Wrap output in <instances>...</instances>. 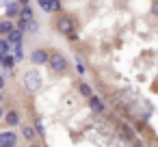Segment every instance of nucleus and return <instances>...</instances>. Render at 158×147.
I'll return each mask as SVG.
<instances>
[{"label":"nucleus","mask_w":158,"mask_h":147,"mask_svg":"<svg viewBox=\"0 0 158 147\" xmlns=\"http://www.w3.org/2000/svg\"><path fill=\"white\" fill-rule=\"evenodd\" d=\"M76 74H80V76L87 74V65H85V61L80 59V54H76Z\"/></svg>","instance_id":"19"},{"label":"nucleus","mask_w":158,"mask_h":147,"mask_svg":"<svg viewBox=\"0 0 158 147\" xmlns=\"http://www.w3.org/2000/svg\"><path fill=\"white\" fill-rule=\"evenodd\" d=\"M31 63L35 67H41V65H48V59H50V50L48 48H35L31 54H28Z\"/></svg>","instance_id":"5"},{"label":"nucleus","mask_w":158,"mask_h":147,"mask_svg":"<svg viewBox=\"0 0 158 147\" xmlns=\"http://www.w3.org/2000/svg\"><path fill=\"white\" fill-rule=\"evenodd\" d=\"M37 136H39V132L35 130V125H31V123H24V125H22V138H24V141L35 143Z\"/></svg>","instance_id":"9"},{"label":"nucleus","mask_w":158,"mask_h":147,"mask_svg":"<svg viewBox=\"0 0 158 147\" xmlns=\"http://www.w3.org/2000/svg\"><path fill=\"white\" fill-rule=\"evenodd\" d=\"M117 132H119V134H121L126 141H130V143H134V141H136V136H134V134H132V132L126 128V123H121V121L117 123Z\"/></svg>","instance_id":"15"},{"label":"nucleus","mask_w":158,"mask_h":147,"mask_svg":"<svg viewBox=\"0 0 158 147\" xmlns=\"http://www.w3.org/2000/svg\"><path fill=\"white\" fill-rule=\"evenodd\" d=\"M20 5H22V7H28V5H31V0H20Z\"/></svg>","instance_id":"27"},{"label":"nucleus","mask_w":158,"mask_h":147,"mask_svg":"<svg viewBox=\"0 0 158 147\" xmlns=\"http://www.w3.org/2000/svg\"><path fill=\"white\" fill-rule=\"evenodd\" d=\"M13 28H15V22H13V20H9V18L2 20V22H0V37H7Z\"/></svg>","instance_id":"14"},{"label":"nucleus","mask_w":158,"mask_h":147,"mask_svg":"<svg viewBox=\"0 0 158 147\" xmlns=\"http://www.w3.org/2000/svg\"><path fill=\"white\" fill-rule=\"evenodd\" d=\"M0 22H2V18H0Z\"/></svg>","instance_id":"31"},{"label":"nucleus","mask_w":158,"mask_h":147,"mask_svg":"<svg viewBox=\"0 0 158 147\" xmlns=\"http://www.w3.org/2000/svg\"><path fill=\"white\" fill-rule=\"evenodd\" d=\"M78 39H80V37H78V33H74V35H69V37H67V41H78Z\"/></svg>","instance_id":"25"},{"label":"nucleus","mask_w":158,"mask_h":147,"mask_svg":"<svg viewBox=\"0 0 158 147\" xmlns=\"http://www.w3.org/2000/svg\"><path fill=\"white\" fill-rule=\"evenodd\" d=\"M5 115H7V112H5V106H2V104H0V121H2V119H5Z\"/></svg>","instance_id":"26"},{"label":"nucleus","mask_w":158,"mask_h":147,"mask_svg":"<svg viewBox=\"0 0 158 147\" xmlns=\"http://www.w3.org/2000/svg\"><path fill=\"white\" fill-rule=\"evenodd\" d=\"M2 100H5V95H2V91H0V104H2Z\"/></svg>","instance_id":"30"},{"label":"nucleus","mask_w":158,"mask_h":147,"mask_svg":"<svg viewBox=\"0 0 158 147\" xmlns=\"http://www.w3.org/2000/svg\"><path fill=\"white\" fill-rule=\"evenodd\" d=\"M48 67H50L52 74L63 76V74H67V69H69V61H67V56H65L63 52H59V50H50Z\"/></svg>","instance_id":"2"},{"label":"nucleus","mask_w":158,"mask_h":147,"mask_svg":"<svg viewBox=\"0 0 158 147\" xmlns=\"http://www.w3.org/2000/svg\"><path fill=\"white\" fill-rule=\"evenodd\" d=\"M22 87H24L28 93L39 91V89L44 87V78H41V74H39L35 67L26 69V71H24V76H22Z\"/></svg>","instance_id":"3"},{"label":"nucleus","mask_w":158,"mask_h":147,"mask_svg":"<svg viewBox=\"0 0 158 147\" xmlns=\"http://www.w3.org/2000/svg\"><path fill=\"white\" fill-rule=\"evenodd\" d=\"M35 130L39 132V136H46V125H44L41 119H35Z\"/></svg>","instance_id":"20"},{"label":"nucleus","mask_w":158,"mask_h":147,"mask_svg":"<svg viewBox=\"0 0 158 147\" xmlns=\"http://www.w3.org/2000/svg\"><path fill=\"white\" fill-rule=\"evenodd\" d=\"M37 5H39L41 11H46L48 15H59V13H63V0H37Z\"/></svg>","instance_id":"4"},{"label":"nucleus","mask_w":158,"mask_h":147,"mask_svg":"<svg viewBox=\"0 0 158 147\" xmlns=\"http://www.w3.org/2000/svg\"><path fill=\"white\" fill-rule=\"evenodd\" d=\"M0 147H18V134L13 130L0 132Z\"/></svg>","instance_id":"6"},{"label":"nucleus","mask_w":158,"mask_h":147,"mask_svg":"<svg viewBox=\"0 0 158 147\" xmlns=\"http://www.w3.org/2000/svg\"><path fill=\"white\" fill-rule=\"evenodd\" d=\"M78 93H80L82 97H87V100H89V97L93 95V89H91V84H89V82H78Z\"/></svg>","instance_id":"17"},{"label":"nucleus","mask_w":158,"mask_h":147,"mask_svg":"<svg viewBox=\"0 0 158 147\" xmlns=\"http://www.w3.org/2000/svg\"><path fill=\"white\" fill-rule=\"evenodd\" d=\"M26 147H39V145H37V143H28Z\"/></svg>","instance_id":"29"},{"label":"nucleus","mask_w":158,"mask_h":147,"mask_svg":"<svg viewBox=\"0 0 158 147\" xmlns=\"http://www.w3.org/2000/svg\"><path fill=\"white\" fill-rule=\"evenodd\" d=\"M132 128L141 132V130H145V123H143V121H134V123H132Z\"/></svg>","instance_id":"21"},{"label":"nucleus","mask_w":158,"mask_h":147,"mask_svg":"<svg viewBox=\"0 0 158 147\" xmlns=\"http://www.w3.org/2000/svg\"><path fill=\"white\" fill-rule=\"evenodd\" d=\"M5 84H7V80H5V76H2V74H0V91L5 89Z\"/></svg>","instance_id":"24"},{"label":"nucleus","mask_w":158,"mask_h":147,"mask_svg":"<svg viewBox=\"0 0 158 147\" xmlns=\"http://www.w3.org/2000/svg\"><path fill=\"white\" fill-rule=\"evenodd\" d=\"M152 13L158 18V0H154V2H152Z\"/></svg>","instance_id":"22"},{"label":"nucleus","mask_w":158,"mask_h":147,"mask_svg":"<svg viewBox=\"0 0 158 147\" xmlns=\"http://www.w3.org/2000/svg\"><path fill=\"white\" fill-rule=\"evenodd\" d=\"M18 20H22V22H33V20H37L35 18V11H33V7L28 5V7H22L20 9V15H18Z\"/></svg>","instance_id":"13"},{"label":"nucleus","mask_w":158,"mask_h":147,"mask_svg":"<svg viewBox=\"0 0 158 147\" xmlns=\"http://www.w3.org/2000/svg\"><path fill=\"white\" fill-rule=\"evenodd\" d=\"M20 9H22L20 0H9V2H7V7H5V13H7V18H9V20H18Z\"/></svg>","instance_id":"8"},{"label":"nucleus","mask_w":158,"mask_h":147,"mask_svg":"<svg viewBox=\"0 0 158 147\" xmlns=\"http://www.w3.org/2000/svg\"><path fill=\"white\" fill-rule=\"evenodd\" d=\"M54 31H56L59 35H63V37L67 39L69 35H74V33H78V24H76V20H74L72 15H65V13H59V15L54 18Z\"/></svg>","instance_id":"1"},{"label":"nucleus","mask_w":158,"mask_h":147,"mask_svg":"<svg viewBox=\"0 0 158 147\" xmlns=\"http://www.w3.org/2000/svg\"><path fill=\"white\" fill-rule=\"evenodd\" d=\"M7 2H9V0H0V9H5V7H7Z\"/></svg>","instance_id":"28"},{"label":"nucleus","mask_w":158,"mask_h":147,"mask_svg":"<svg viewBox=\"0 0 158 147\" xmlns=\"http://www.w3.org/2000/svg\"><path fill=\"white\" fill-rule=\"evenodd\" d=\"M39 33V22L33 20V22H26V35H37Z\"/></svg>","instance_id":"18"},{"label":"nucleus","mask_w":158,"mask_h":147,"mask_svg":"<svg viewBox=\"0 0 158 147\" xmlns=\"http://www.w3.org/2000/svg\"><path fill=\"white\" fill-rule=\"evenodd\" d=\"M2 123H5L7 128H15V125H20V123H22V115H20L15 108H11V110H7V115H5V119H2Z\"/></svg>","instance_id":"7"},{"label":"nucleus","mask_w":158,"mask_h":147,"mask_svg":"<svg viewBox=\"0 0 158 147\" xmlns=\"http://www.w3.org/2000/svg\"><path fill=\"white\" fill-rule=\"evenodd\" d=\"M0 67H2L5 71H9V74H15V71H13V69H15V61H13L11 52L0 54Z\"/></svg>","instance_id":"10"},{"label":"nucleus","mask_w":158,"mask_h":147,"mask_svg":"<svg viewBox=\"0 0 158 147\" xmlns=\"http://www.w3.org/2000/svg\"><path fill=\"white\" fill-rule=\"evenodd\" d=\"M89 106H91L93 112H104V110H106V104H104V100H102L100 95H91V97H89Z\"/></svg>","instance_id":"12"},{"label":"nucleus","mask_w":158,"mask_h":147,"mask_svg":"<svg viewBox=\"0 0 158 147\" xmlns=\"http://www.w3.org/2000/svg\"><path fill=\"white\" fill-rule=\"evenodd\" d=\"M11 56H13L15 65H18V63H22V61L26 59V52H24V48H22V46H13V50H11Z\"/></svg>","instance_id":"16"},{"label":"nucleus","mask_w":158,"mask_h":147,"mask_svg":"<svg viewBox=\"0 0 158 147\" xmlns=\"http://www.w3.org/2000/svg\"><path fill=\"white\" fill-rule=\"evenodd\" d=\"M18 28H20V31H22V33L26 35V22H22V20H18Z\"/></svg>","instance_id":"23"},{"label":"nucleus","mask_w":158,"mask_h":147,"mask_svg":"<svg viewBox=\"0 0 158 147\" xmlns=\"http://www.w3.org/2000/svg\"><path fill=\"white\" fill-rule=\"evenodd\" d=\"M7 39H9L11 46H24V33H22L20 28H13V31L7 35Z\"/></svg>","instance_id":"11"}]
</instances>
